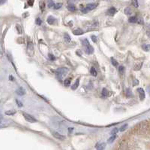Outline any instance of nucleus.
<instances>
[{
    "label": "nucleus",
    "mask_w": 150,
    "mask_h": 150,
    "mask_svg": "<svg viewBox=\"0 0 150 150\" xmlns=\"http://www.w3.org/2000/svg\"><path fill=\"white\" fill-rule=\"evenodd\" d=\"M98 6V4H95V3H90V4H88L86 8H83L81 9V11L83 12V13H87L89 11H90L92 10L95 9L96 7Z\"/></svg>",
    "instance_id": "nucleus-1"
},
{
    "label": "nucleus",
    "mask_w": 150,
    "mask_h": 150,
    "mask_svg": "<svg viewBox=\"0 0 150 150\" xmlns=\"http://www.w3.org/2000/svg\"><path fill=\"white\" fill-rule=\"evenodd\" d=\"M23 116L24 118L26 119V121H27L28 122H30V123H35V122H37V120L34 117H32L31 115L28 114V113L23 112Z\"/></svg>",
    "instance_id": "nucleus-2"
},
{
    "label": "nucleus",
    "mask_w": 150,
    "mask_h": 150,
    "mask_svg": "<svg viewBox=\"0 0 150 150\" xmlns=\"http://www.w3.org/2000/svg\"><path fill=\"white\" fill-rule=\"evenodd\" d=\"M68 68H65V67H60V68L56 70V74H57V76H58L59 77V76L62 77V76L65 74L66 72H68Z\"/></svg>",
    "instance_id": "nucleus-3"
},
{
    "label": "nucleus",
    "mask_w": 150,
    "mask_h": 150,
    "mask_svg": "<svg viewBox=\"0 0 150 150\" xmlns=\"http://www.w3.org/2000/svg\"><path fill=\"white\" fill-rule=\"evenodd\" d=\"M52 134L53 137H55V138H56V139H58V140H65V136H63V135L60 134L59 133H58V132L52 131Z\"/></svg>",
    "instance_id": "nucleus-4"
},
{
    "label": "nucleus",
    "mask_w": 150,
    "mask_h": 150,
    "mask_svg": "<svg viewBox=\"0 0 150 150\" xmlns=\"http://www.w3.org/2000/svg\"><path fill=\"white\" fill-rule=\"evenodd\" d=\"M137 91L139 92V94H140V100H144V99H145V97H146L145 91H144V89L141 88H137Z\"/></svg>",
    "instance_id": "nucleus-5"
},
{
    "label": "nucleus",
    "mask_w": 150,
    "mask_h": 150,
    "mask_svg": "<svg viewBox=\"0 0 150 150\" xmlns=\"http://www.w3.org/2000/svg\"><path fill=\"white\" fill-rule=\"evenodd\" d=\"M84 51H85L86 54H93V52H94V48L90 45L89 46V47L84 48Z\"/></svg>",
    "instance_id": "nucleus-6"
},
{
    "label": "nucleus",
    "mask_w": 150,
    "mask_h": 150,
    "mask_svg": "<svg viewBox=\"0 0 150 150\" xmlns=\"http://www.w3.org/2000/svg\"><path fill=\"white\" fill-rule=\"evenodd\" d=\"M47 23H48L50 25H53V24H54L55 22L56 21V19L55 18H53V16H49L47 20Z\"/></svg>",
    "instance_id": "nucleus-7"
},
{
    "label": "nucleus",
    "mask_w": 150,
    "mask_h": 150,
    "mask_svg": "<svg viewBox=\"0 0 150 150\" xmlns=\"http://www.w3.org/2000/svg\"><path fill=\"white\" fill-rule=\"evenodd\" d=\"M16 93H17L18 95H20V96H23V95H24V94H26V90H25L23 88L20 87V88H19L16 91Z\"/></svg>",
    "instance_id": "nucleus-8"
},
{
    "label": "nucleus",
    "mask_w": 150,
    "mask_h": 150,
    "mask_svg": "<svg viewBox=\"0 0 150 150\" xmlns=\"http://www.w3.org/2000/svg\"><path fill=\"white\" fill-rule=\"evenodd\" d=\"M128 21H129L130 23H139V21H141V22H142V20H140L139 18H138V17H137V16H133V17L130 18L128 19Z\"/></svg>",
    "instance_id": "nucleus-9"
},
{
    "label": "nucleus",
    "mask_w": 150,
    "mask_h": 150,
    "mask_svg": "<svg viewBox=\"0 0 150 150\" xmlns=\"http://www.w3.org/2000/svg\"><path fill=\"white\" fill-rule=\"evenodd\" d=\"M106 143H100L96 145V149L97 150H105Z\"/></svg>",
    "instance_id": "nucleus-10"
},
{
    "label": "nucleus",
    "mask_w": 150,
    "mask_h": 150,
    "mask_svg": "<svg viewBox=\"0 0 150 150\" xmlns=\"http://www.w3.org/2000/svg\"><path fill=\"white\" fill-rule=\"evenodd\" d=\"M83 33H84L83 30L82 29H80V28H78V29H77V30H75L73 31V34H74L75 36H80V35H83Z\"/></svg>",
    "instance_id": "nucleus-11"
},
{
    "label": "nucleus",
    "mask_w": 150,
    "mask_h": 150,
    "mask_svg": "<svg viewBox=\"0 0 150 150\" xmlns=\"http://www.w3.org/2000/svg\"><path fill=\"white\" fill-rule=\"evenodd\" d=\"M81 43H82V45H83L84 48H86V47H89V46L91 45L89 44V41H88L86 39H81Z\"/></svg>",
    "instance_id": "nucleus-12"
},
{
    "label": "nucleus",
    "mask_w": 150,
    "mask_h": 150,
    "mask_svg": "<svg viewBox=\"0 0 150 150\" xmlns=\"http://www.w3.org/2000/svg\"><path fill=\"white\" fill-rule=\"evenodd\" d=\"M28 52L29 54V52L31 51V52L32 53V55H33V52H34V47H33V45L32 42H29L28 43Z\"/></svg>",
    "instance_id": "nucleus-13"
},
{
    "label": "nucleus",
    "mask_w": 150,
    "mask_h": 150,
    "mask_svg": "<svg viewBox=\"0 0 150 150\" xmlns=\"http://www.w3.org/2000/svg\"><path fill=\"white\" fill-rule=\"evenodd\" d=\"M79 85H80V79L78 78V79H77V80L75 81V83L71 86L72 90H76L79 87Z\"/></svg>",
    "instance_id": "nucleus-14"
},
{
    "label": "nucleus",
    "mask_w": 150,
    "mask_h": 150,
    "mask_svg": "<svg viewBox=\"0 0 150 150\" xmlns=\"http://www.w3.org/2000/svg\"><path fill=\"white\" fill-rule=\"evenodd\" d=\"M116 9L115 8H113V7L110 8L108 10V11H107L108 14H110V15H111V16H113V15L116 13Z\"/></svg>",
    "instance_id": "nucleus-15"
},
{
    "label": "nucleus",
    "mask_w": 150,
    "mask_h": 150,
    "mask_svg": "<svg viewBox=\"0 0 150 150\" xmlns=\"http://www.w3.org/2000/svg\"><path fill=\"white\" fill-rule=\"evenodd\" d=\"M142 48L145 51H149L150 50V45L149 44H144L142 45Z\"/></svg>",
    "instance_id": "nucleus-16"
},
{
    "label": "nucleus",
    "mask_w": 150,
    "mask_h": 150,
    "mask_svg": "<svg viewBox=\"0 0 150 150\" xmlns=\"http://www.w3.org/2000/svg\"><path fill=\"white\" fill-rule=\"evenodd\" d=\"M71 78H66L65 80V82H64V85H65V87H68V86L70 85V84H71Z\"/></svg>",
    "instance_id": "nucleus-17"
},
{
    "label": "nucleus",
    "mask_w": 150,
    "mask_h": 150,
    "mask_svg": "<svg viewBox=\"0 0 150 150\" xmlns=\"http://www.w3.org/2000/svg\"><path fill=\"white\" fill-rule=\"evenodd\" d=\"M68 9L69 11H74L76 10V7L74 6V4H69V5H68Z\"/></svg>",
    "instance_id": "nucleus-18"
},
{
    "label": "nucleus",
    "mask_w": 150,
    "mask_h": 150,
    "mask_svg": "<svg viewBox=\"0 0 150 150\" xmlns=\"http://www.w3.org/2000/svg\"><path fill=\"white\" fill-rule=\"evenodd\" d=\"M132 13V11H131V8L130 7H127V8H125V14H127V15H130Z\"/></svg>",
    "instance_id": "nucleus-19"
},
{
    "label": "nucleus",
    "mask_w": 150,
    "mask_h": 150,
    "mask_svg": "<svg viewBox=\"0 0 150 150\" xmlns=\"http://www.w3.org/2000/svg\"><path fill=\"white\" fill-rule=\"evenodd\" d=\"M126 96H127L128 97H133V93L131 91L130 88H127V89H126Z\"/></svg>",
    "instance_id": "nucleus-20"
},
{
    "label": "nucleus",
    "mask_w": 150,
    "mask_h": 150,
    "mask_svg": "<svg viewBox=\"0 0 150 150\" xmlns=\"http://www.w3.org/2000/svg\"><path fill=\"white\" fill-rule=\"evenodd\" d=\"M90 73H91L92 76H97V71H96L95 68L92 67L91 69H90Z\"/></svg>",
    "instance_id": "nucleus-21"
},
{
    "label": "nucleus",
    "mask_w": 150,
    "mask_h": 150,
    "mask_svg": "<svg viewBox=\"0 0 150 150\" xmlns=\"http://www.w3.org/2000/svg\"><path fill=\"white\" fill-rule=\"evenodd\" d=\"M116 138V135H113L112 137H110L108 140H107V143H112L115 140Z\"/></svg>",
    "instance_id": "nucleus-22"
},
{
    "label": "nucleus",
    "mask_w": 150,
    "mask_h": 150,
    "mask_svg": "<svg viewBox=\"0 0 150 150\" xmlns=\"http://www.w3.org/2000/svg\"><path fill=\"white\" fill-rule=\"evenodd\" d=\"M142 64H143V62H141L140 64H135L134 66V70H140V68L142 67Z\"/></svg>",
    "instance_id": "nucleus-23"
},
{
    "label": "nucleus",
    "mask_w": 150,
    "mask_h": 150,
    "mask_svg": "<svg viewBox=\"0 0 150 150\" xmlns=\"http://www.w3.org/2000/svg\"><path fill=\"white\" fill-rule=\"evenodd\" d=\"M39 6H40V9H41V11H44V8H45V3L44 2H40V5H39Z\"/></svg>",
    "instance_id": "nucleus-24"
},
{
    "label": "nucleus",
    "mask_w": 150,
    "mask_h": 150,
    "mask_svg": "<svg viewBox=\"0 0 150 150\" xmlns=\"http://www.w3.org/2000/svg\"><path fill=\"white\" fill-rule=\"evenodd\" d=\"M16 113L15 110H8V111L5 112V115L7 116H11V115H14Z\"/></svg>",
    "instance_id": "nucleus-25"
},
{
    "label": "nucleus",
    "mask_w": 150,
    "mask_h": 150,
    "mask_svg": "<svg viewBox=\"0 0 150 150\" xmlns=\"http://www.w3.org/2000/svg\"><path fill=\"white\" fill-rule=\"evenodd\" d=\"M64 39H65V40L67 42H69L71 41V37L69 36V35L68 33H65V36H64Z\"/></svg>",
    "instance_id": "nucleus-26"
},
{
    "label": "nucleus",
    "mask_w": 150,
    "mask_h": 150,
    "mask_svg": "<svg viewBox=\"0 0 150 150\" xmlns=\"http://www.w3.org/2000/svg\"><path fill=\"white\" fill-rule=\"evenodd\" d=\"M110 60H111V63H112V64L114 66H117L118 64H119L117 61H116L115 59L113 58V57H111Z\"/></svg>",
    "instance_id": "nucleus-27"
},
{
    "label": "nucleus",
    "mask_w": 150,
    "mask_h": 150,
    "mask_svg": "<svg viewBox=\"0 0 150 150\" xmlns=\"http://www.w3.org/2000/svg\"><path fill=\"white\" fill-rule=\"evenodd\" d=\"M107 95H108V91L106 88H104L102 91V96L106 97H107Z\"/></svg>",
    "instance_id": "nucleus-28"
},
{
    "label": "nucleus",
    "mask_w": 150,
    "mask_h": 150,
    "mask_svg": "<svg viewBox=\"0 0 150 150\" xmlns=\"http://www.w3.org/2000/svg\"><path fill=\"white\" fill-rule=\"evenodd\" d=\"M127 128H128V124H123V125H122V127H121V128H119V131H122H122H125V129H126Z\"/></svg>",
    "instance_id": "nucleus-29"
},
{
    "label": "nucleus",
    "mask_w": 150,
    "mask_h": 150,
    "mask_svg": "<svg viewBox=\"0 0 150 150\" xmlns=\"http://www.w3.org/2000/svg\"><path fill=\"white\" fill-rule=\"evenodd\" d=\"M62 6V3H56L53 8H54L55 9H59V8H60Z\"/></svg>",
    "instance_id": "nucleus-30"
},
{
    "label": "nucleus",
    "mask_w": 150,
    "mask_h": 150,
    "mask_svg": "<svg viewBox=\"0 0 150 150\" xmlns=\"http://www.w3.org/2000/svg\"><path fill=\"white\" fill-rule=\"evenodd\" d=\"M54 5H55V4H54L53 1V0H49L48 7H49V8H53V7H54Z\"/></svg>",
    "instance_id": "nucleus-31"
},
{
    "label": "nucleus",
    "mask_w": 150,
    "mask_h": 150,
    "mask_svg": "<svg viewBox=\"0 0 150 150\" xmlns=\"http://www.w3.org/2000/svg\"><path fill=\"white\" fill-rule=\"evenodd\" d=\"M124 70H125L124 66H120L119 67V72H120L121 74H122V73L124 72Z\"/></svg>",
    "instance_id": "nucleus-32"
},
{
    "label": "nucleus",
    "mask_w": 150,
    "mask_h": 150,
    "mask_svg": "<svg viewBox=\"0 0 150 150\" xmlns=\"http://www.w3.org/2000/svg\"><path fill=\"white\" fill-rule=\"evenodd\" d=\"M118 131H119V129H118V128H114L113 130H112V131L110 132V134L112 135H116V134L117 133Z\"/></svg>",
    "instance_id": "nucleus-33"
},
{
    "label": "nucleus",
    "mask_w": 150,
    "mask_h": 150,
    "mask_svg": "<svg viewBox=\"0 0 150 150\" xmlns=\"http://www.w3.org/2000/svg\"><path fill=\"white\" fill-rule=\"evenodd\" d=\"M35 23H36V24L37 25H41V24H42V20L40 19V18H37L36 19V21H35Z\"/></svg>",
    "instance_id": "nucleus-34"
},
{
    "label": "nucleus",
    "mask_w": 150,
    "mask_h": 150,
    "mask_svg": "<svg viewBox=\"0 0 150 150\" xmlns=\"http://www.w3.org/2000/svg\"><path fill=\"white\" fill-rule=\"evenodd\" d=\"M48 56H49V58H50V60H53H53H56V57H55V56H53L52 54H49V55H48Z\"/></svg>",
    "instance_id": "nucleus-35"
},
{
    "label": "nucleus",
    "mask_w": 150,
    "mask_h": 150,
    "mask_svg": "<svg viewBox=\"0 0 150 150\" xmlns=\"http://www.w3.org/2000/svg\"><path fill=\"white\" fill-rule=\"evenodd\" d=\"M133 5L134 7H136V8L139 6V4H138L137 0H133Z\"/></svg>",
    "instance_id": "nucleus-36"
},
{
    "label": "nucleus",
    "mask_w": 150,
    "mask_h": 150,
    "mask_svg": "<svg viewBox=\"0 0 150 150\" xmlns=\"http://www.w3.org/2000/svg\"><path fill=\"white\" fill-rule=\"evenodd\" d=\"M16 103H17V106H18L19 107H22V106H23V103L20 102L19 100L17 99V100H16Z\"/></svg>",
    "instance_id": "nucleus-37"
},
{
    "label": "nucleus",
    "mask_w": 150,
    "mask_h": 150,
    "mask_svg": "<svg viewBox=\"0 0 150 150\" xmlns=\"http://www.w3.org/2000/svg\"><path fill=\"white\" fill-rule=\"evenodd\" d=\"M92 40L94 42H97V40H98V38L95 36H91Z\"/></svg>",
    "instance_id": "nucleus-38"
},
{
    "label": "nucleus",
    "mask_w": 150,
    "mask_h": 150,
    "mask_svg": "<svg viewBox=\"0 0 150 150\" xmlns=\"http://www.w3.org/2000/svg\"><path fill=\"white\" fill-rule=\"evenodd\" d=\"M33 4H34V0H29L28 1V5L29 6H32Z\"/></svg>",
    "instance_id": "nucleus-39"
},
{
    "label": "nucleus",
    "mask_w": 150,
    "mask_h": 150,
    "mask_svg": "<svg viewBox=\"0 0 150 150\" xmlns=\"http://www.w3.org/2000/svg\"><path fill=\"white\" fill-rule=\"evenodd\" d=\"M139 84V81L138 80H137V79H134V84H133V85H138Z\"/></svg>",
    "instance_id": "nucleus-40"
},
{
    "label": "nucleus",
    "mask_w": 150,
    "mask_h": 150,
    "mask_svg": "<svg viewBox=\"0 0 150 150\" xmlns=\"http://www.w3.org/2000/svg\"><path fill=\"white\" fill-rule=\"evenodd\" d=\"M17 29L19 30V33H22V30H21V26L20 25H17Z\"/></svg>",
    "instance_id": "nucleus-41"
},
{
    "label": "nucleus",
    "mask_w": 150,
    "mask_h": 150,
    "mask_svg": "<svg viewBox=\"0 0 150 150\" xmlns=\"http://www.w3.org/2000/svg\"><path fill=\"white\" fill-rule=\"evenodd\" d=\"M7 0H1V5H3L5 2H6Z\"/></svg>",
    "instance_id": "nucleus-42"
},
{
    "label": "nucleus",
    "mask_w": 150,
    "mask_h": 150,
    "mask_svg": "<svg viewBox=\"0 0 150 150\" xmlns=\"http://www.w3.org/2000/svg\"><path fill=\"white\" fill-rule=\"evenodd\" d=\"M76 52H77V54H78L79 56H81V53H80V50L77 51Z\"/></svg>",
    "instance_id": "nucleus-43"
},
{
    "label": "nucleus",
    "mask_w": 150,
    "mask_h": 150,
    "mask_svg": "<svg viewBox=\"0 0 150 150\" xmlns=\"http://www.w3.org/2000/svg\"><path fill=\"white\" fill-rule=\"evenodd\" d=\"M9 79H10V80H12V81H13V80H14V77L12 76H9Z\"/></svg>",
    "instance_id": "nucleus-44"
},
{
    "label": "nucleus",
    "mask_w": 150,
    "mask_h": 150,
    "mask_svg": "<svg viewBox=\"0 0 150 150\" xmlns=\"http://www.w3.org/2000/svg\"><path fill=\"white\" fill-rule=\"evenodd\" d=\"M74 128H69L68 130H69V132H71V131H72V130H73Z\"/></svg>",
    "instance_id": "nucleus-45"
},
{
    "label": "nucleus",
    "mask_w": 150,
    "mask_h": 150,
    "mask_svg": "<svg viewBox=\"0 0 150 150\" xmlns=\"http://www.w3.org/2000/svg\"><path fill=\"white\" fill-rule=\"evenodd\" d=\"M148 91H149V93L150 94V87H149V88H148Z\"/></svg>",
    "instance_id": "nucleus-46"
},
{
    "label": "nucleus",
    "mask_w": 150,
    "mask_h": 150,
    "mask_svg": "<svg viewBox=\"0 0 150 150\" xmlns=\"http://www.w3.org/2000/svg\"><path fill=\"white\" fill-rule=\"evenodd\" d=\"M148 36L150 37V32H148Z\"/></svg>",
    "instance_id": "nucleus-47"
}]
</instances>
